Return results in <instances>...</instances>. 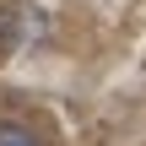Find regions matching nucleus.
Returning <instances> with one entry per match:
<instances>
[{
    "mask_svg": "<svg viewBox=\"0 0 146 146\" xmlns=\"http://www.w3.org/2000/svg\"><path fill=\"white\" fill-rule=\"evenodd\" d=\"M0 146H38V135L27 125H0Z\"/></svg>",
    "mask_w": 146,
    "mask_h": 146,
    "instance_id": "f257e3e1",
    "label": "nucleus"
}]
</instances>
